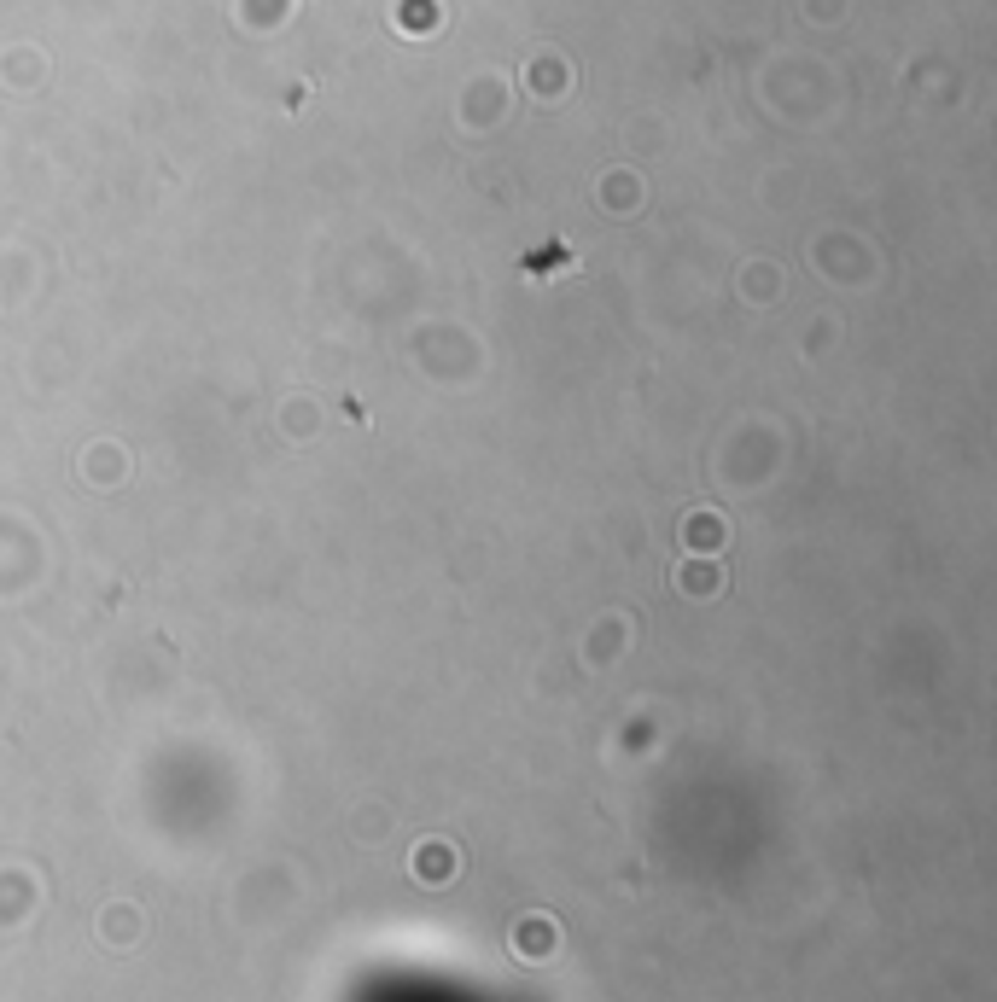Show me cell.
<instances>
[{
	"mask_svg": "<svg viewBox=\"0 0 997 1002\" xmlns=\"http://www.w3.org/2000/svg\"><path fill=\"white\" fill-rule=\"evenodd\" d=\"M449 869H455V851H449V845H426V851H420V874H426V880H432V874L444 880Z\"/></svg>",
	"mask_w": 997,
	"mask_h": 1002,
	"instance_id": "1",
	"label": "cell"
}]
</instances>
